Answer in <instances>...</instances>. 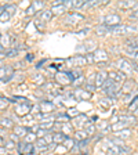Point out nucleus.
Masks as SVG:
<instances>
[{"instance_id": "f257e3e1", "label": "nucleus", "mask_w": 138, "mask_h": 155, "mask_svg": "<svg viewBox=\"0 0 138 155\" xmlns=\"http://www.w3.org/2000/svg\"><path fill=\"white\" fill-rule=\"evenodd\" d=\"M116 67L119 68L117 71L123 72L124 75H129V74H131V72L134 71V69H133V62L129 61L127 58H119L117 62H116Z\"/></svg>"}, {"instance_id": "f03ea898", "label": "nucleus", "mask_w": 138, "mask_h": 155, "mask_svg": "<svg viewBox=\"0 0 138 155\" xmlns=\"http://www.w3.org/2000/svg\"><path fill=\"white\" fill-rule=\"evenodd\" d=\"M137 29L133 26H127V25H116V26H111V33L113 35H129V33H135Z\"/></svg>"}, {"instance_id": "7ed1b4c3", "label": "nucleus", "mask_w": 138, "mask_h": 155, "mask_svg": "<svg viewBox=\"0 0 138 155\" xmlns=\"http://www.w3.org/2000/svg\"><path fill=\"white\" fill-rule=\"evenodd\" d=\"M55 78V82L61 86H68V84L72 83V78H71V74L69 72H65V71H61V72H57L54 75Z\"/></svg>"}, {"instance_id": "20e7f679", "label": "nucleus", "mask_w": 138, "mask_h": 155, "mask_svg": "<svg viewBox=\"0 0 138 155\" xmlns=\"http://www.w3.org/2000/svg\"><path fill=\"white\" fill-rule=\"evenodd\" d=\"M30 110H32V104L28 103V101H25V103H18L17 104L14 112L19 116H25V115H28V114H30Z\"/></svg>"}, {"instance_id": "39448f33", "label": "nucleus", "mask_w": 138, "mask_h": 155, "mask_svg": "<svg viewBox=\"0 0 138 155\" xmlns=\"http://www.w3.org/2000/svg\"><path fill=\"white\" fill-rule=\"evenodd\" d=\"M104 25H106V26L120 25V15H117V14H108V15H105Z\"/></svg>"}, {"instance_id": "423d86ee", "label": "nucleus", "mask_w": 138, "mask_h": 155, "mask_svg": "<svg viewBox=\"0 0 138 155\" xmlns=\"http://www.w3.org/2000/svg\"><path fill=\"white\" fill-rule=\"evenodd\" d=\"M39 105H40V112H43L44 115H50L55 110V104L48 100H43Z\"/></svg>"}, {"instance_id": "0eeeda50", "label": "nucleus", "mask_w": 138, "mask_h": 155, "mask_svg": "<svg viewBox=\"0 0 138 155\" xmlns=\"http://www.w3.org/2000/svg\"><path fill=\"white\" fill-rule=\"evenodd\" d=\"M66 62L69 65H72V67H76V68L83 67V65L87 64L86 57H84V55H75V57H71V58H68Z\"/></svg>"}, {"instance_id": "6e6552de", "label": "nucleus", "mask_w": 138, "mask_h": 155, "mask_svg": "<svg viewBox=\"0 0 138 155\" xmlns=\"http://www.w3.org/2000/svg\"><path fill=\"white\" fill-rule=\"evenodd\" d=\"M108 78H109L111 81H113L115 83H124L126 81V75L120 71H111L108 72Z\"/></svg>"}, {"instance_id": "1a4fd4ad", "label": "nucleus", "mask_w": 138, "mask_h": 155, "mask_svg": "<svg viewBox=\"0 0 138 155\" xmlns=\"http://www.w3.org/2000/svg\"><path fill=\"white\" fill-rule=\"evenodd\" d=\"M94 55V62H105L108 61V53L105 51V50H101V48H98V50H95V51L93 53Z\"/></svg>"}, {"instance_id": "9d476101", "label": "nucleus", "mask_w": 138, "mask_h": 155, "mask_svg": "<svg viewBox=\"0 0 138 155\" xmlns=\"http://www.w3.org/2000/svg\"><path fill=\"white\" fill-rule=\"evenodd\" d=\"M84 17L79 13H69L65 18V24H72V25H76L79 21H82Z\"/></svg>"}, {"instance_id": "9b49d317", "label": "nucleus", "mask_w": 138, "mask_h": 155, "mask_svg": "<svg viewBox=\"0 0 138 155\" xmlns=\"http://www.w3.org/2000/svg\"><path fill=\"white\" fill-rule=\"evenodd\" d=\"M88 122V118H87L86 115H79V116H76L73 120H72V125L73 126H76V127H79V130L83 127V126H86V123Z\"/></svg>"}, {"instance_id": "f8f14e48", "label": "nucleus", "mask_w": 138, "mask_h": 155, "mask_svg": "<svg viewBox=\"0 0 138 155\" xmlns=\"http://www.w3.org/2000/svg\"><path fill=\"white\" fill-rule=\"evenodd\" d=\"M75 100H87L91 97V93H88L87 90H83V89H76L73 91Z\"/></svg>"}, {"instance_id": "ddd939ff", "label": "nucleus", "mask_w": 138, "mask_h": 155, "mask_svg": "<svg viewBox=\"0 0 138 155\" xmlns=\"http://www.w3.org/2000/svg\"><path fill=\"white\" fill-rule=\"evenodd\" d=\"M80 50H83L84 53H91V51H95V42H93V40H88V42L83 43V46L82 47L77 48V51H80Z\"/></svg>"}, {"instance_id": "4468645a", "label": "nucleus", "mask_w": 138, "mask_h": 155, "mask_svg": "<svg viewBox=\"0 0 138 155\" xmlns=\"http://www.w3.org/2000/svg\"><path fill=\"white\" fill-rule=\"evenodd\" d=\"M134 86H135V82L134 81H131V79L124 81V83H123V86H122V93H124V94L131 93V91L134 90Z\"/></svg>"}, {"instance_id": "2eb2a0df", "label": "nucleus", "mask_w": 138, "mask_h": 155, "mask_svg": "<svg viewBox=\"0 0 138 155\" xmlns=\"http://www.w3.org/2000/svg\"><path fill=\"white\" fill-rule=\"evenodd\" d=\"M106 79H108V74H106V72H104V71L98 72V74L95 75V87H102L104 82H105Z\"/></svg>"}, {"instance_id": "dca6fc26", "label": "nucleus", "mask_w": 138, "mask_h": 155, "mask_svg": "<svg viewBox=\"0 0 138 155\" xmlns=\"http://www.w3.org/2000/svg\"><path fill=\"white\" fill-rule=\"evenodd\" d=\"M66 139H68V137L64 134V133H61V132L53 133V143H54V144H64V141Z\"/></svg>"}, {"instance_id": "f3484780", "label": "nucleus", "mask_w": 138, "mask_h": 155, "mask_svg": "<svg viewBox=\"0 0 138 155\" xmlns=\"http://www.w3.org/2000/svg\"><path fill=\"white\" fill-rule=\"evenodd\" d=\"M51 18H53L51 10H43V11H40V15H39V21L40 22H48Z\"/></svg>"}, {"instance_id": "a211bd4d", "label": "nucleus", "mask_w": 138, "mask_h": 155, "mask_svg": "<svg viewBox=\"0 0 138 155\" xmlns=\"http://www.w3.org/2000/svg\"><path fill=\"white\" fill-rule=\"evenodd\" d=\"M28 133H29V129H26L24 126H15L14 127V134H17L19 139H25Z\"/></svg>"}, {"instance_id": "6ab92c4d", "label": "nucleus", "mask_w": 138, "mask_h": 155, "mask_svg": "<svg viewBox=\"0 0 138 155\" xmlns=\"http://www.w3.org/2000/svg\"><path fill=\"white\" fill-rule=\"evenodd\" d=\"M129 126L126 122H120V120H117L116 123H112L111 125V129L113 130V132H120V130H124V129H129Z\"/></svg>"}, {"instance_id": "aec40b11", "label": "nucleus", "mask_w": 138, "mask_h": 155, "mask_svg": "<svg viewBox=\"0 0 138 155\" xmlns=\"http://www.w3.org/2000/svg\"><path fill=\"white\" fill-rule=\"evenodd\" d=\"M138 4V2H135V0H127V2H119L117 3V6L120 7V8H135Z\"/></svg>"}, {"instance_id": "412c9836", "label": "nucleus", "mask_w": 138, "mask_h": 155, "mask_svg": "<svg viewBox=\"0 0 138 155\" xmlns=\"http://www.w3.org/2000/svg\"><path fill=\"white\" fill-rule=\"evenodd\" d=\"M73 137L77 140V141H82V140H88V133H87L84 129H80V130L77 129L76 132H75Z\"/></svg>"}, {"instance_id": "4be33fe9", "label": "nucleus", "mask_w": 138, "mask_h": 155, "mask_svg": "<svg viewBox=\"0 0 138 155\" xmlns=\"http://www.w3.org/2000/svg\"><path fill=\"white\" fill-rule=\"evenodd\" d=\"M61 133H64L66 137H69V136L73 133V125H72V123H69V122H64V123H62Z\"/></svg>"}, {"instance_id": "5701e85b", "label": "nucleus", "mask_w": 138, "mask_h": 155, "mask_svg": "<svg viewBox=\"0 0 138 155\" xmlns=\"http://www.w3.org/2000/svg\"><path fill=\"white\" fill-rule=\"evenodd\" d=\"M116 120H120V122H126L127 125H134L135 123V116L134 115H123L116 118Z\"/></svg>"}, {"instance_id": "b1692460", "label": "nucleus", "mask_w": 138, "mask_h": 155, "mask_svg": "<svg viewBox=\"0 0 138 155\" xmlns=\"http://www.w3.org/2000/svg\"><path fill=\"white\" fill-rule=\"evenodd\" d=\"M95 32L98 33L100 36H105V35H109L111 33V26H106V25H100L95 28Z\"/></svg>"}, {"instance_id": "393cba45", "label": "nucleus", "mask_w": 138, "mask_h": 155, "mask_svg": "<svg viewBox=\"0 0 138 155\" xmlns=\"http://www.w3.org/2000/svg\"><path fill=\"white\" fill-rule=\"evenodd\" d=\"M130 134H131V130L130 129H124V130H120V132H115V137L116 139H127V137H130Z\"/></svg>"}, {"instance_id": "a878e982", "label": "nucleus", "mask_w": 138, "mask_h": 155, "mask_svg": "<svg viewBox=\"0 0 138 155\" xmlns=\"http://www.w3.org/2000/svg\"><path fill=\"white\" fill-rule=\"evenodd\" d=\"M65 11H66V8H65V6H64V3L62 4H58V6H53L51 7V13H53V15H59V14H64Z\"/></svg>"}, {"instance_id": "bb28decb", "label": "nucleus", "mask_w": 138, "mask_h": 155, "mask_svg": "<svg viewBox=\"0 0 138 155\" xmlns=\"http://www.w3.org/2000/svg\"><path fill=\"white\" fill-rule=\"evenodd\" d=\"M126 47H131L138 50V38H130L126 40Z\"/></svg>"}, {"instance_id": "cd10ccee", "label": "nucleus", "mask_w": 138, "mask_h": 155, "mask_svg": "<svg viewBox=\"0 0 138 155\" xmlns=\"http://www.w3.org/2000/svg\"><path fill=\"white\" fill-rule=\"evenodd\" d=\"M0 126L8 129V127H13L14 126V122L10 119V118H2V119H0Z\"/></svg>"}, {"instance_id": "c85d7f7f", "label": "nucleus", "mask_w": 138, "mask_h": 155, "mask_svg": "<svg viewBox=\"0 0 138 155\" xmlns=\"http://www.w3.org/2000/svg\"><path fill=\"white\" fill-rule=\"evenodd\" d=\"M0 43H2L3 47H8V46H11V36L10 35L2 36V38H0Z\"/></svg>"}, {"instance_id": "c756f323", "label": "nucleus", "mask_w": 138, "mask_h": 155, "mask_svg": "<svg viewBox=\"0 0 138 155\" xmlns=\"http://www.w3.org/2000/svg\"><path fill=\"white\" fill-rule=\"evenodd\" d=\"M66 150H72L75 147V139H72V137H68L66 140L64 141V144H62Z\"/></svg>"}, {"instance_id": "7c9ffc66", "label": "nucleus", "mask_w": 138, "mask_h": 155, "mask_svg": "<svg viewBox=\"0 0 138 155\" xmlns=\"http://www.w3.org/2000/svg\"><path fill=\"white\" fill-rule=\"evenodd\" d=\"M98 129H100L102 133H108L109 130H112L111 129V125L109 123H106V122H101L100 125H98Z\"/></svg>"}, {"instance_id": "2f4dec72", "label": "nucleus", "mask_w": 138, "mask_h": 155, "mask_svg": "<svg viewBox=\"0 0 138 155\" xmlns=\"http://www.w3.org/2000/svg\"><path fill=\"white\" fill-rule=\"evenodd\" d=\"M113 84H115V82H113V81H111L109 78H108V79H106V81L104 82V84H102V91H104V93H105L106 90H109V89L113 86Z\"/></svg>"}, {"instance_id": "473e14b6", "label": "nucleus", "mask_w": 138, "mask_h": 155, "mask_svg": "<svg viewBox=\"0 0 138 155\" xmlns=\"http://www.w3.org/2000/svg\"><path fill=\"white\" fill-rule=\"evenodd\" d=\"M10 103H11V100H8L6 97H0V110H6Z\"/></svg>"}, {"instance_id": "72a5a7b5", "label": "nucleus", "mask_w": 138, "mask_h": 155, "mask_svg": "<svg viewBox=\"0 0 138 155\" xmlns=\"http://www.w3.org/2000/svg\"><path fill=\"white\" fill-rule=\"evenodd\" d=\"M83 83H84V76H83V75H82V76H79L77 79H75V81L72 82V84H73L76 89H80V86Z\"/></svg>"}, {"instance_id": "f704fd0d", "label": "nucleus", "mask_w": 138, "mask_h": 155, "mask_svg": "<svg viewBox=\"0 0 138 155\" xmlns=\"http://www.w3.org/2000/svg\"><path fill=\"white\" fill-rule=\"evenodd\" d=\"M137 96H138V91L133 90L131 93H129V94H126V96H124V103H130V100H131V98L134 100Z\"/></svg>"}, {"instance_id": "c9c22d12", "label": "nucleus", "mask_w": 138, "mask_h": 155, "mask_svg": "<svg viewBox=\"0 0 138 155\" xmlns=\"http://www.w3.org/2000/svg\"><path fill=\"white\" fill-rule=\"evenodd\" d=\"M11 17H13V15H11L8 11H6V8H4V11L2 13V15H0V21H2V22H6V21H8Z\"/></svg>"}, {"instance_id": "e433bc0d", "label": "nucleus", "mask_w": 138, "mask_h": 155, "mask_svg": "<svg viewBox=\"0 0 138 155\" xmlns=\"http://www.w3.org/2000/svg\"><path fill=\"white\" fill-rule=\"evenodd\" d=\"M137 108H138V96L135 97L134 100H133L131 103H130V105H129V110L131 111V112H134V111L137 110Z\"/></svg>"}, {"instance_id": "4c0bfd02", "label": "nucleus", "mask_w": 138, "mask_h": 155, "mask_svg": "<svg viewBox=\"0 0 138 155\" xmlns=\"http://www.w3.org/2000/svg\"><path fill=\"white\" fill-rule=\"evenodd\" d=\"M86 0H73V8H84Z\"/></svg>"}, {"instance_id": "58836bf2", "label": "nucleus", "mask_w": 138, "mask_h": 155, "mask_svg": "<svg viewBox=\"0 0 138 155\" xmlns=\"http://www.w3.org/2000/svg\"><path fill=\"white\" fill-rule=\"evenodd\" d=\"M35 139H37V137H36V134L35 133H32V132H29L28 134H26V137H25V143H28V144H32V141Z\"/></svg>"}, {"instance_id": "ea45409f", "label": "nucleus", "mask_w": 138, "mask_h": 155, "mask_svg": "<svg viewBox=\"0 0 138 155\" xmlns=\"http://www.w3.org/2000/svg\"><path fill=\"white\" fill-rule=\"evenodd\" d=\"M66 115L69 116V118H73V119H75V118H76V116H79V115H80V114H79V111H77L76 108H73V110H72V108H71V110H68Z\"/></svg>"}, {"instance_id": "a19ab883", "label": "nucleus", "mask_w": 138, "mask_h": 155, "mask_svg": "<svg viewBox=\"0 0 138 155\" xmlns=\"http://www.w3.org/2000/svg\"><path fill=\"white\" fill-rule=\"evenodd\" d=\"M18 50L17 48H13V50H8V51H6V57L7 58H14V57H17L18 55Z\"/></svg>"}, {"instance_id": "79ce46f5", "label": "nucleus", "mask_w": 138, "mask_h": 155, "mask_svg": "<svg viewBox=\"0 0 138 155\" xmlns=\"http://www.w3.org/2000/svg\"><path fill=\"white\" fill-rule=\"evenodd\" d=\"M113 104V100L112 98H109V97H106V98H102V100H101V105L102 107H109V105H112Z\"/></svg>"}, {"instance_id": "37998d69", "label": "nucleus", "mask_w": 138, "mask_h": 155, "mask_svg": "<svg viewBox=\"0 0 138 155\" xmlns=\"http://www.w3.org/2000/svg\"><path fill=\"white\" fill-rule=\"evenodd\" d=\"M15 143H14V141H11V140H6V143H4V148H6V150H13L14 148V147H15Z\"/></svg>"}, {"instance_id": "c03bdc74", "label": "nucleus", "mask_w": 138, "mask_h": 155, "mask_svg": "<svg viewBox=\"0 0 138 155\" xmlns=\"http://www.w3.org/2000/svg\"><path fill=\"white\" fill-rule=\"evenodd\" d=\"M43 79H44V78H43V76H42V75H33V81H35V82H36V83H39V84H42V86H43V84H44V83H46V82H44V81H43Z\"/></svg>"}, {"instance_id": "a18cd8bd", "label": "nucleus", "mask_w": 138, "mask_h": 155, "mask_svg": "<svg viewBox=\"0 0 138 155\" xmlns=\"http://www.w3.org/2000/svg\"><path fill=\"white\" fill-rule=\"evenodd\" d=\"M43 6H44V3H43V2H33V3H32V7L35 8V11H39V10H42Z\"/></svg>"}, {"instance_id": "49530a36", "label": "nucleus", "mask_w": 138, "mask_h": 155, "mask_svg": "<svg viewBox=\"0 0 138 155\" xmlns=\"http://www.w3.org/2000/svg\"><path fill=\"white\" fill-rule=\"evenodd\" d=\"M15 10H17V6H15V4H7V6H6V11H8L11 15L14 14V11H15Z\"/></svg>"}, {"instance_id": "de8ad7c7", "label": "nucleus", "mask_w": 138, "mask_h": 155, "mask_svg": "<svg viewBox=\"0 0 138 155\" xmlns=\"http://www.w3.org/2000/svg\"><path fill=\"white\" fill-rule=\"evenodd\" d=\"M95 89H97L95 84H93V83H86V87H84V90H87L88 93H93Z\"/></svg>"}, {"instance_id": "09e8293b", "label": "nucleus", "mask_w": 138, "mask_h": 155, "mask_svg": "<svg viewBox=\"0 0 138 155\" xmlns=\"http://www.w3.org/2000/svg\"><path fill=\"white\" fill-rule=\"evenodd\" d=\"M66 151H68V150L65 148L62 144H59V145H57V147H55V152H58V154H64V152H66Z\"/></svg>"}, {"instance_id": "8fccbe9b", "label": "nucleus", "mask_w": 138, "mask_h": 155, "mask_svg": "<svg viewBox=\"0 0 138 155\" xmlns=\"http://www.w3.org/2000/svg\"><path fill=\"white\" fill-rule=\"evenodd\" d=\"M84 57H86L87 64H94V55H93V53H88V54H86Z\"/></svg>"}, {"instance_id": "3c124183", "label": "nucleus", "mask_w": 138, "mask_h": 155, "mask_svg": "<svg viewBox=\"0 0 138 155\" xmlns=\"http://www.w3.org/2000/svg\"><path fill=\"white\" fill-rule=\"evenodd\" d=\"M64 6L65 8H73V0H64Z\"/></svg>"}, {"instance_id": "603ef678", "label": "nucleus", "mask_w": 138, "mask_h": 155, "mask_svg": "<svg viewBox=\"0 0 138 155\" xmlns=\"http://www.w3.org/2000/svg\"><path fill=\"white\" fill-rule=\"evenodd\" d=\"M44 140L47 144H53V133H48V134L44 136Z\"/></svg>"}, {"instance_id": "864d4df0", "label": "nucleus", "mask_w": 138, "mask_h": 155, "mask_svg": "<svg viewBox=\"0 0 138 155\" xmlns=\"http://www.w3.org/2000/svg\"><path fill=\"white\" fill-rule=\"evenodd\" d=\"M130 19H134V21H138V10H135V11H133L131 14H130Z\"/></svg>"}, {"instance_id": "5fc2aeb1", "label": "nucleus", "mask_w": 138, "mask_h": 155, "mask_svg": "<svg viewBox=\"0 0 138 155\" xmlns=\"http://www.w3.org/2000/svg\"><path fill=\"white\" fill-rule=\"evenodd\" d=\"M37 111H40V105H39V104H36V105H32L30 114H37Z\"/></svg>"}, {"instance_id": "6e6d98bb", "label": "nucleus", "mask_w": 138, "mask_h": 155, "mask_svg": "<svg viewBox=\"0 0 138 155\" xmlns=\"http://www.w3.org/2000/svg\"><path fill=\"white\" fill-rule=\"evenodd\" d=\"M10 140L11 141H14L15 144H18V141H19V137L17 134H10Z\"/></svg>"}, {"instance_id": "4d7b16f0", "label": "nucleus", "mask_w": 138, "mask_h": 155, "mask_svg": "<svg viewBox=\"0 0 138 155\" xmlns=\"http://www.w3.org/2000/svg\"><path fill=\"white\" fill-rule=\"evenodd\" d=\"M36 11H35V8H33L32 6L30 7H28V8H26V14H28V15H33V14H35Z\"/></svg>"}, {"instance_id": "13d9d810", "label": "nucleus", "mask_w": 138, "mask_h": 155, "mask_svg": "<svg viewBox=\"0 0 138 155\" xmlns=\"http://www.w3.org/2000/svg\"><path fill=\"white\" fill-rule=\"evenodd\" d=\"M32 119H33V116H32V115H29V116H24V118H22V122H24V123H26V122H30Z\"/></svg>"}, {"instance_id": "bf43d9fd", "label": "nucleus", "mask_w": 138, "mask_h": 155, "mask_svg": "<svg viewBox=\"0 0 138 155\" xmlns=\"http://www.w3.org/2000/svg\"><path fill=\"white\" fill-rule=\"evenodd\" d=\"M6 143V139H4V136H0V145H4Z\"/></svg>"}, {"instance_id": "052dcab7", "label": "nucleus", "mask_w": 138, "mask_h": 155, "mask_svg": "<svg viewBox=\"0 0 138 155\" xmlns=\"http://www.w3.org/2000/svg\"><path fill=\"white\" fill-rule=\"evenodd\" d=\"M0 155H6V148L0 145Z\"/></svg>"}, {"instance_id": "680f3d73", "label": "nucleus", "mask_w": 138, "mask_h": 155, "mask_svg": "<svg viewBox=\"0 0 138 155\" xmlns=\"http://www.w3.org/2000/svg\"><path fill=\"white\" fill-rule=\"evenodd\" d=\"M32 60H33V54H28V55H26V61L30 62Z\"/></svg>"}, {"instance_id": "e2e57ef3", "label": "nucleus", "mask_w": 138, "mask_h": 155, "mask_svg": "<svg viewBox=\"0 0 138 155\" xmlns=\"http://www.w3.org/2000/svg\"><path fill=\"white\" fill-rule=\"evenodd\" d=\"M133 114H134V116H135V118H138V108H137V110H135Z\"/></svg>"}, {"instance_id": "0e129e2a", "label": "nucleus", "mask_w": 138, "mask_h": 155, "mask_svg": "<svg viewBox=\"0 0 138 155\" xmlns=\"http://www.w3.org/2000/svg\"><path fill=\"white\" fill-rule=\"evenodd\" d=\"M134 60H137L138 61V50H137V53H135V55H134Z\"/></svg>"}, {"instance_id": "69168bd1", "label": "nucleus", "mask_w": 138, "mask_h": 155, "mask_svg": "<svg viewBox=\"0 0 138 155\" xmlns=\"http://www.w3.org/2000/svg\"><path fill=\"white\" fill-rule=\"evenodd\" d=\"M0 68H3V61H0Z\"/></svg>"}]
</instances>
